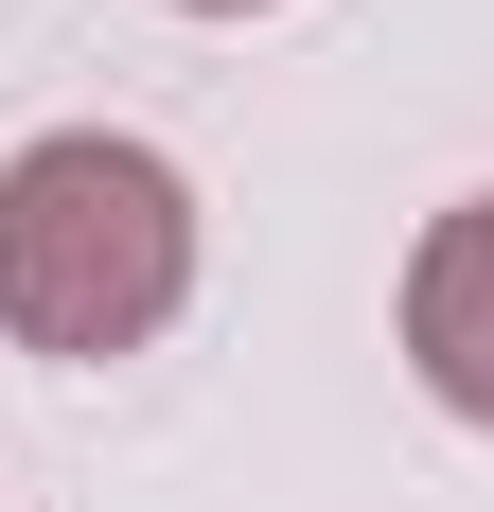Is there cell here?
<instances>
[{
    "label": "cell",
    "mask_w": 494,
    "mask_h": 512,
    "mask_svg": "<svg viewBox=\"0 0 494 512\" xmlns=\"http://www.w3.org/2000/svg\"><path fill=\"white\" fill-rule=\"evenodd\" d=\"M195 301V195L177 159L124 142V124H53V142L0 159V336L18 354H142L159 318Z\"/></svg>",
    "instance_id": "6da1fadb"
},
{
    "label": "cell",
    "mask_w": 494,
    "mask_h": 512,
    "mask_svg": "<svg viewBox=\"0 0 494 512\" xmlns=\"http://www.w3.org/2000/svg\"><path fill=\"white\" fill-rule=\"evenodd\" d=\"M406 371L459 424H494V195H459L424 230V265H406Z\"/></svg>",
    "instance_id": "7a4b0ae2"
},
{
    "label": "cell",
    "mask_w": 494,
    "mask_h": 512,
    "mask_svg": "<svg viewBox=\"0 0 494 512\" xmlns=\"http://www.w3.org/2000/svg\"><path fill=\"white\" fill-rule=\"evenodd\" d=\"M177 18H247V0H177Z\"/></svg>",
    "instance_id": "3957f363"
}]
</instances>
